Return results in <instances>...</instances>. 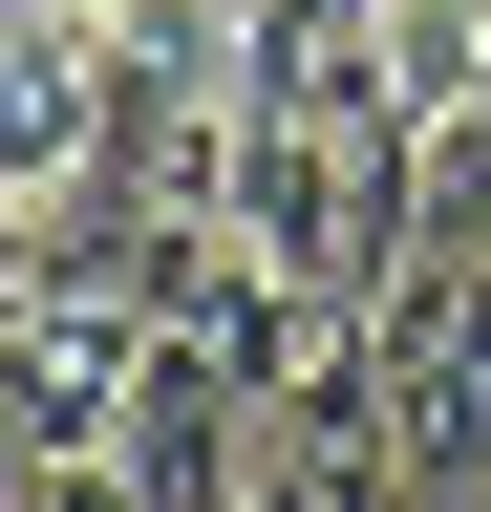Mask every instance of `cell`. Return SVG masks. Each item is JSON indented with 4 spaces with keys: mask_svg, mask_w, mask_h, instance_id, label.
Listing matches in <instances>:
<instances>
[{
    "mask_svg": "<svg viewBox=\"0 0 491 512\" xmlns=\"http://www.w3.org/2000/svg\"><path fill=\"white\" fill-rule=\"evenodd\" d=\"M363 384H385L406 512H491V256H406V299L363 320Z\"/></svg>",
    "mask_w": 491,
    "mask_h": 512,
    "instance_id": "obj_1",
    "label": "cell"
},
{
    "mask_svg": "<svg viewBox=\"0 0 491 512\" xmlns=\"http://www.w3.org/2000/svg\"><path fill=\"white\" fill-rule=\"evenodd\" d=\"M129 384H150V299L107 278V256H65V278L0 320V448H22V470H107Z\"/></svg>",
    "mask_w": 491,
    "mask_h": 512,
    "instance_id": "obj_2",
    "label": "cell"
},
{
    "mask_svg": "<svg viewBox=\"0 0 491 512\" xmlns=\"http://www.w3.org/2000/svg\"><path fill=\"white\" fill-rule=\"evenodd\" d=\"M257 406H278V384H235L214 342H150L129 427H107V491H129V512H257Z\"/></svg>",
    "mask_w": 491,
    "mask_h": 512,
    "instance_id": "obj_3",
    "label": "cell"
},
{
    "mask_svg": "<svg viewBox=\"0 0 491 512\" xmlns=\"http://www.w3.org/2000/svg\"><path fill=\"white\" fill-rule=\"evenodd\" d=\"M257 512H406V470H385V384H363V320L257 406Z\"/></svg>",
    "mask_w": 491,
    "mask_h": 512,
    "instance_id": "obj_4",
    "label": "cell"
},
{
    "mask_svg": "<svg viewBox=\"0 0 491 512\" xmlns=\"http://www.w3.org/2000/svg\"><path fill=\"white\" fill-rule=\"evenodd\" d=\"M86 43H107V86L150 128H193V107L257 86V0H86Z\"/></svg>",
    "mask_w": 491,
    "mask_h": 512,
    "instance_id": "obj_5",
    "label": "cell"
},
{
    "mask_svg": "<svg viewBox=\"0 0 491 512\" xmlns=\"http://www.w3.org/2000/svg\"><path fill=\"white\" fill-rule=\"evenodd\" d=\"M0 512H129V491H107V470H22V491H0Z\"/></svg>",
    "mask_w": 491,
    "mask_h": 512,
    "instance_id": "obj_6",
    "label": "cell"
},
{
    "mask_svg": "<svg viewBox=\"0 0 491 512\" xmlns=\"http://www.w3.org/2000/svg\"><path fill=\"white\" fill-rule=\"evenodd\" d=\"M0 491H22V448H0Z\"/></svg>",
    "mask_w": 491,
    "mask_h": 512,
    "instance_id": "obj_7",
    "label": "cell"
},
{
    "mask_svg": "<svg viewBox=\"0 0 491 512\" xmlns=\"http://www.w3.org/2000/svg\"><path fill=\"white\" fill-rule=\"evenodd\" d=\"M470 107H491V86H470Z\"/></svg>",
    "mask_w": 491,
    "mask_h": 512,
    "instance_id": "obj_8",
    "label": "cell"
}]
</instances>
